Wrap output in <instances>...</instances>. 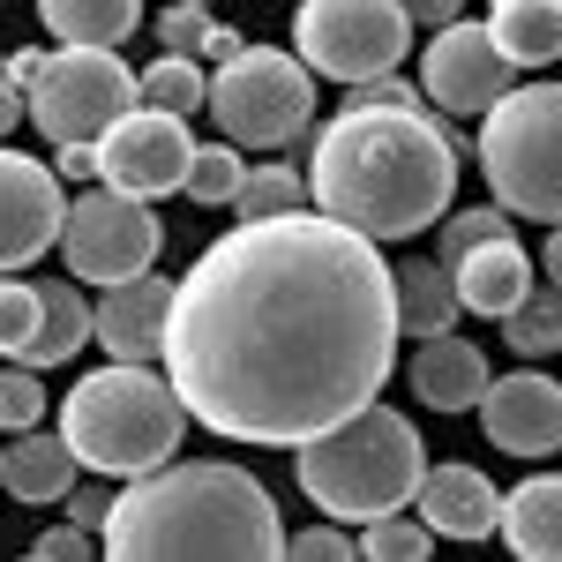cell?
Masks as SVG:
<instances>
[{"instance_id":"26","label":"cell","mask_w":562,"mask_h":562,"mask_svg":"<svg viewBox=\"0 0 562 562\" xmlns=\"http://www.w3.org/2000/svg\"><path fill=\"white\" fill-rule=\"evenodd\" d=\"M503 338H510V352H525V360L562 352V285H540V278H532V293L503 315Z\"/></svg>"},{"instance_id":"14","label":"cell","mask_w":562,"mask_h":562,"mask_svg":"<svg viewBox=\"0 0 562 562\" xmlns=\"http://www.w3.org/2000/svg\"><path fill=\"white\" fill-rule=\"evenodd\" d=\"M480 428L503 458H555L562 450V383L540 375V368H518V375H487L480 390Z\"/></svg>"},{"instance_id":"34","label":"cell","mask_w":562,"mask_h":562,"mask_svg":"<svg viewBox=\"0 0 562 562\" xmlns=\"http://www.w3.org/2000/svg\"><path fill=\"white\" fill-rule=\"evenodd\" d=\"M60 510H68V525H83V532H105V518H113V487H105V473L90 480H76L68 495H60Z\"/></svg>"},{"instance_id":"9","label":"cell","mask_w":562,"mask_h":562,"mask_svg":"<svg viewBox=\"0 0 562 562\" xmlns=\"http://www.w3.org/2000/svg\"><path fill=\"white\" fill-rule=\"evenodd\" d=\"M293 53L330 83H368L405 68L413 53V15L405 0H301L293 15Z\"/></svg>"},{"instance_id":"22","label":"cell","mask_w":562,"mask_h":562,"mask_svg":"<svg viewBox=\"0 0 562 562\" xmlns=\"http://www.w3.org/2000/svg\"><path fill=\"white\" fill-rule=\"evenodd\" d=\"M487 38L503 45L510 68H555L562 60V0H495Z\"/></svg>"},{"instance_id":"24","label":"cell","mask_w":562,"mask_h":562,"mask_svg":"<svg viewBox=\"0 0 562 562\" xmlns=\"http://www.w3.org/2000/svg\"><path fill=\"white\" fill-rule=\"evenodd\" d=\"M38 23L60 45H128L143 0H38Z\"/></svg>"},{"instance_id":"1","label":"cell","mask_w":562,"mask_h":562,"mask_svg":"<svg viewBox=\"0 0 562 562\" xmlns=\"http://www.w3.org/2000/svg\"><path fill=\"white\" fill-rule=\"evenodd\" d=\"M158 368L195 428L293 450L360 413L397 368V285L368 233L323 211L240 217L188 262Z\"/></svg>"},{"instance_id":"23","label":"cell","mask_w":562,"mask_h":562,"mask_svg":"<svg viewBox=\"0 0 562 562\" xmlns=\"http://www.w3.org/2000/svg\"><path fill=\"white\" fill-rule=\"evenodd\" d=\"M397 285V338H435V330H458V285L442 262H397L390 270Z\"/></svg>"},{"instance_id":"35","label":"cell","mask_w":562,"mask_h":562,"mask_svg":"<svg viewBox=\"0 0 562 562\" xmlns=\"http://www.w3.org/2000/svg\"><path fill=\"white\" fill-rule=\"evenodd\" d=\"M31 555L38 562H90V555H105V548H98V532H83V525H53V532H38Z\"/></svg>"},{"instance_id":"13","label":"cell","mask_w":562,"mask_h":562,"mask_svg":"<svg viewBox=\"0 0 562 562\" xmlns=\"http://www.w3.org/2000/svg\"><path fill=\"white\" fill-rule=\"evenodd\" d=\"M60 217H68L60 173L45 158H23V150L0 143V278L53 256L60 248Z\"/></svg>"},{"instance_id":"10","label":"cell","mask_w":562,"mask_h":562,"mask_svg":"<svg viewBox=\"0 0 562 562\" xmlns=\"http://www.w3.org/2000/svg\"><path fill=\"white\" fill-rule=\"evenodd\" d=\"M166 248V225L158 211L143 203V195H121V188H83L68 217H60V262H68V278H83V285H121L135 270H150Z\"/></svg>"},{"instance_id":"2","label":"cell","mask_w":562,"mask_h":562,"mask_svg":"<svg viewBox=\"0 0 562 562\" xmlns=\"http://www.w3.org/2000/svg\"><path fill=\"white\" fill-rule=\"evenodd\" d=\"M458 158H465V143L428 105H346L315 135L307 203L352 233H368L375 248L413 240L450 211Z\"/></svg>"},{"instance_id":"11","label":"cell","mask_w":562,"mask_h":562,"mask_svg":"<svg viewBox=\"0 0 562 562\" xmlns=\"http://www.w3.org/2000/svg\"><path fill=\"white\" fill-rule=\"evenodd\" d=\"M188 166H195V135H188L180 113H158V105H128L98 135V180L121 188V195H143V203L180 195Z\"/></svg>"},{"instance_id":"6","label":"cell","mask_w":562,"mask_h":562,"mask_svg":"<svg viewBox=\"0 0 562 562\" xmlns=\"http://www.w3.org/2000/svg\"><path fill=\"white\" fill-rule=\"evenodd\" d=\"M480 173L510 217H562V83H510L480 113Z\"/></svg>"},{"instance_id":"31","label":"cell","mask_w":562,"mask_h":562,"mask_svg":"<svg viewBox=\"0 0 562 562\" xmlns=\"http://www.w3.org/2000/svg\"><path fill=\"white\" fill-rule=\"evenodd\" d=\"M38 338V278H0V360H15V352Z\"/></svg>"},{"instance_id":"15","label":"cell","mask_w":562,"mask_h":562,"mask_svg":"<svg viewBox=\"0 0 562 562\" xmlns=\"http://www.w3.org/2000/svg\"><path fill=\"white\" fill-rule=\"evenodd\" d=\"M166 315H173V278L135 270V278L105 285L90 301V346H105V360H158L166 352Z\"/></svg>"},{"instance_id":"12","label":"cell","mask_w":562,"mask_h":562,"mask_svg":"<svg viewBox=\"0 0 562 562\" xmlns=\"http://www.w3.org/2000/svg\"><path fill=\"white\" fill-rule=\"evenodd\" d=\"M420 90L435 98V113H450V121H480L503 90H510V60H503V45L487 38V23H442V31H420Z\"/></svg>"},{"instance_id":"38","label":"cell","mask_w":562,"mask_h":562,"mask_svg":"<svg viewBox=\"0 0 562 562\" xmlns=\"http://www.w3.org/2000/svg\"><path fill=\"white\" fill-rule=\"evenodd\" d=\"M60 180H98V143H53V158H45Z\"/></svg>"},{"instance_id":"20","label":"cell","mask_w":562,"mask_h":562,"mask_svg":"<svg viewBox=\"0 0 562 562\" xmlns=\"http://www.w3.org/2000/svg\"><path fill=\"white\" fill-rule=\"evenodd\" d=\"M495 532L510 540L518 562H562V473H532L503 495Z\"/></svg>"},{"instance_id":"36","label":"cell","mask_w":562,"mask_h":562,"mask_svg":"<svg viewBox=\"0 0 562 562\" xmlns=\"http://www.w3.org/2000/svg\"><path fill=\"white\" fill-rule=\"evenodd\" d=\"M285 555H301V562H352L360 548H352L338 525H307L301 540H285Z\"/></svg>"},{"instance_id":"17","label":"cell","mask_w":562,"mask_h":562,"mask_svg":"<svg viewBox=\"0 0 562 562\" xmlns=\"http://www.w3.org/2000/svg\"><path fill=\"white\" fill-rule=\"evenodd\" d=\"M442 270H450V285H458V307H465V315H487V323H503V315L532 293V256L518 248V233H495V240L465 248V256L442 262Z\"/></svg>"},{"instance_id":"25","label":"cell","mask_w":562,"mask_h":562,"mask_svg":"<svg viewBox=\"0 0 562 562\" xmlns=\"http://www.w3.org/2000/svg\"><path fill=\"white\" fill-rule=\"evenodd\" d=\"M135 98L143 105H158V113H203V98H211V76H203V60L195 53H158L143 76H135Z\"/></svg>"},{"instance_id":"16","label":"cell","mask_w":562,"mask_h":562,"mask_svg":"<svg viewBox=\"0 0 562 562\" xmlns=\"http://www.w3.org/2000/svg\"><path fill=\"white\" fill-rule=\"evenodd\" d=\"M413 510L435 540H487L495 518H503V495L480 465H428L420 487H413Z\"/></svg>"},{"instance_id":"33","label":"cell","mask_w":562,"mask_h":562,"mask_svg":"<svg viewBox=\"0 0 562 562\" xmlns=\"http://www.w3.org/2000/svg\"><path fill=\"white\" fill-rule=\"evenodd\" d=\"M211 8H203V0H173V8H166V15H158V23H150V38L166 45V53H203V38H211Z\"/></svg>"},{"instance_id":"3","label":"cell","mask_w":562,"mask_h":562,"mask_svg":"<svg viewBox=\"0 0 562 562\" xmlns=\"http://www.w3.org/2000/svg\"><path fill=\"white\" fill-rule=\"evenodd\" d=\"M98 548L121 562H270L285 555V525H278L270 487L248 465H225V458H180L173 465L166 458L150 473L121 480Z\"/></svg>"},{"instance_id":"7","label":"cell","mask_w":562,"mask_h":562,"mask_svg":"<svg viewBox=\"0 0 562 562\" xmlns=\"http://www.w3.org/2000/svg\"><path fill=\"white\" fill-rule=\"evenodd\" d=\"M203 113L240 150H293L315 128V68L278 45H240L233 60H217Z\"/></svg>"},{"instance_id":"40","label":"cell","mask_w":562,"mask_h":562,"mask_svg":"<svg viewBox=\"0 0 562 562\" xmlns=\"http://www.w3.org/2000/svg\"><path fill=\"white\" fill-rule=\"evenodd\" d=\"M15 121H31L23 113V83H8V68H0V143L15 135Z\"/></svg>"},{"instance_id":"30","label":"cell","mask_w":562,"mask_h":562,"mask_svg":"<svg viewBox=\"0 0 562 562\" xmlns=\"http://www.w3.org/2000/svg\"><path fill=\"white\" fill-rule=\"evenodd\" d=\"M352 548H360L368 562H428L435 532L420 518H397V510H390V518H368V525H360V540H352Z\"/></svg>"},{"instance_id":"19","label":"cell","mask_w":562,"mask_h":562,"mask_svg":"<svg viewBox=\"0 0 562 562\" xmlns=\"http://www.w3.org/2000/svg\"><path fill=\"white\" fill-rule=\"evenodd\" d=\"M76 450L60 442V435H45V428H23V435H8L0 442V487L15 495V503H31V510H45V503H60L68 487H76Z\"/></svg>"},{"instance_id":"39","label":"cell","mask_w":562,"mask_h":562,"mask_svg":"<svg viewBox=\"0 0 562 562\" xmlns=\"http://www.w3.org/2000/svg\"><path fill=\"white\" fill-rule=\"evenodd\" d=\"M405 15H413V31H442L465 15V0H405Z\"/></svg>"},{"instance_id":"29","label":"cell","mask_w":562,"mask_h":562,"mask_svg":"<svg viewBox=\"0 0 562 562\" xmlns=\"http://www.w3.org/2000/svg\"><path fill=\"white\" fill-rule=\"evenodd\" d=\"M518 217L503 211V203H473V211H442L435 217V262H458L465 248H480V240H495V233H510Z\"/></svg>"},{"instance_id":"18","label":"cell","mask_w":562,"mask_h":562,"mask_svg":"<svg viewBox=\"0 0 562 562\" xmlns=\"http://www.w3.org/2000/svg\"><path fill=\"white\" fill-rule=\"evenodd\" d=\"M405 383H413V397H420L428 413H473L480 390H487V360H480L473 338L435 330V338H420L413 368H405Z\"/></svg>"},{"instance_id":"44","label":"cell","mask_w":562,"mask_h":562,"mask_svg":"<svg viewBox=\"0 0 562 562\" xmlns=\"http://www.w3.org/2000/svg\"><path fill=\"white\" fill-rule=\"evenodd\" d=\"M0 68H8V53H0Z\"/></svg>"},{"instance_id":"45","label":"cell","mask_w":562,"mask_h":562,"mask_svg":"<svg viewBox=\"0 0 562 562\" xmlns=\"http://www.w3.org/2000/svg\"><path fill=\"white\" fill-rule=\"evenodd\" d=\"M203 8H211V0H203Z\"/></svg>"},{"instance_id":"41","label":"cell","mask_w":562,"mask_h":562,"mask_svg":"<svg viewBox=\"0 0 562 562\" xmlns=\"http://www.w3.org/2000/svg\"><path fill=\"white\" fill-rule=\"evenodd\" d=\"M240 31H233V23H211V38H203V60H233V53H240Z\"/></svg>"},{"instance_id":"5","label":"cell","mask_w":562,"mask_h":562,"mask_svg":"<svg viewBox=\"0 0 562 562\" xmlns=\"http://www.w3.org/2000/svg\"><path fill=\"white\" fill-rule=\"evenodd\" d=\"M180 428H188V405L158 360H105L60 397V442L76 450L83 473L105 480L166 465L180 450Z\"/></svg>"},{"instance_id":"42","label":"cell","mask_w":562,"mask_h":562,"mask_svg":"<svg viewBox=\"0 0 562 562\" xmlns=\"http://www.w3.org/2000/svg\"><path fill=\"white\" fill-rule=\"evenodd\" d=\"M540 270H548V285H562V217L548 225V240H540Z\"/></svg>"},{"instance_id":"43","label":"cell","mask_w":562,"mask_h":562,"mask_svg":"<svg viewBox=\"0 0 562 562\" xmlns=\"http://www.w3.org/2000/svg\"><path fill=\"white\" fill-rule=\"evenodd\" d=\"M38 60H45L38 45H23V53H8V83H23V90H31V76H38Z\"/></svg>"},{"instance_id":"21","label":"cell","mask_w":562,"mask_h":562,"mask_svg":"<svg viewBox=\"0 0 562 562\" xmlns=\"http://www.w3.org/2000/svg\"><path fill=\"white\" fill-rule=\"evenodd\" d=\"M90 346V301L83 278H38V338L15 352L23 368H60Z\"/></svg>"},{"instance_id":"8","label":"cell","mask_w":562,"mask_h":562,"mask_svg":"<svg viewBox=\"0 0 562 562\" xmlns=\"http://www.w3.org/2000/svg\"><path fill=\"white\" fill-rule=\"evenodd\" d=\"M128 105L143 98H135V68L121 60V45H53L23 90V113L38 121L45 143H98Z\"/></svg>"},{"instance_id":"37","label":"cell","mask_w":562,"mask_h":562,"mask_svg":"<svg viewBox=\"0 0 562 562\" xmlns=\"http://www.w3.org/2000/svg\"><path fill=\"white\" fill-rule=\"evenodd\" d=\"M346 105H420V83H405V76L390 68V76H368V83H352Z\"/></svg>"},{"instance_id":"32","label":"cell","mask_w":562,"mask_h":562,"mask_svg":"<svg viewBox=\"0 0 562 562\" xmlns=\"http://www.w3.org/2000/svg\"><path fill=\"white\" fill-rule=\"evenodd\" d=\"M45 420V390H38V368H23V360H8L0 368V435H23Z\"/></svg>"},{"instance_id":"27","label":"cell","mask_w":562,"mask_h":562,"mask_svg":"<svg viewBox=\"0 0 562 562\" xmlns=\"http://www.w3.org/2000/svg\"><path fill=\"white\" fill-rule=\"evenodd\" d=\"M240 180H248V158H240V143H195V166H188V195H195L203 211H233Z\"/></svg>"},{"instance_id":"28","label":"cell","mask_w":562,"mask_h":562,"mask_svg":"<svg viewBox=\"0 0 562 562\" xmlns=\"http://www.w3.org/2000/svg\"><path fill=\"white\" fill-rule=\"evenodd\" d=\"M301 203H307V173L301 166H248L240 195H233L240 217H278V211H301Z\"/></svg>"},{"instance_id":"4","label":"cell","mask_w":562,"mask_h":562,"mask_svg":"<svg viewBox=\"0 0 562 562\" xmlns=\"http://www.w3.org/2000/svg\"><path fill=\"white\" fill-rule=\"evenodd\" d=\"M428 473V450H420V428L397 413V405H360L338 428L293 442V480L301 495L338 525H368L390 518V510H413V487Z\"/></svg>"}]
</instances>
